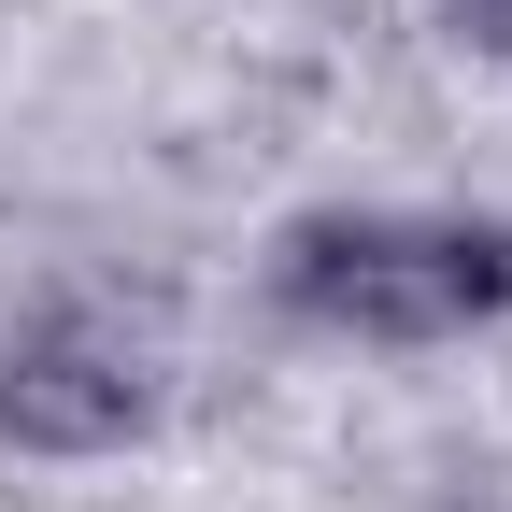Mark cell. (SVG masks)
Masks as SVG:
<instances>
[{"label": "cell", "mask_w": 512, "mask_h": 512, "mask_svg": "<svg viewBox=\"0 0 512 512\" xmlns=\"http://www.w3.org/2000/svg\"><path fill=\"white\" fill-rule=\"evenodd\" d=\"M285 299L356 342H456L512 299V228L456 214H313L285 228Z\"/></svg>", "instance_id": "6da1fadb"}, {"label": "cell", "mask_w": 512, "mask_h": 512, "mask_svg": "<svg viewBox=\"0 0 512 512\" xmlns=\"http://www.w3.org/2000/svg\"><path fill=\"white\" fill-rule=\"evenodd\" d=\"M157 413V370L128 328H100V313H43V328L0 342V427L43 441V456H100V441H128Z\"/></svg>", "instance_id": "7a4b0ae2"}, {"label": "cell", "mask_w": 512, "mask_h": 512, "mask_svg": "<svg viewBox=\"0 0 512 512\" xmlns=\"http://www.w3.org/2000/svg\"><path fill=\"white\" fill-rule=\"evenodd\" d=\"M456 29H470V43H498V57H512V0H456Z\"/></svg>", "instance_id": "3957f363"}]
</instances>
